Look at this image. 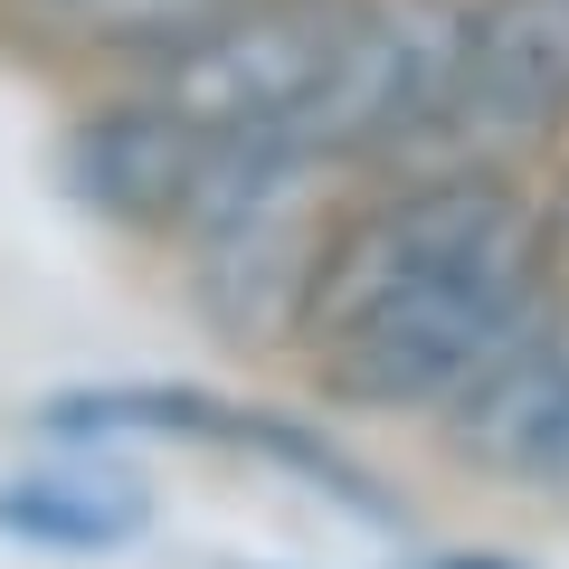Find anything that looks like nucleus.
<instances>
[{
    "instance_id": "nucleus-1",
    "label": "nucleus",
    "mask_w": 569,
    "mask_h": 569,
    "mask_svg": "<svg viewBox=\"0 0 569 569\" xmlns=\"http://www.w3.org/2000/svg\"><path fill=\"white\" fill-rule=\"evenodd\" d=\"M541 313H560V284L522 162L427 152L342 190L305 284L295 361L351 418H437Z\"/></svg>"
},
{
    "instance_id": "nucleus-2",
    "label": "nucleus",
    "mask_w": 569,
    "mask_h": 569,
    "mask_svg": "<svg viewBox=\"0 0 569 569\" xmlns=\"http://www.w3.org/2000/svg\"><path fill=\"white\" fill-rule=\"evenodd\" d=\"M466 20H475V0H351L323 86L305 96V114L276 142L342 171V181L389 171V162H427L437 114L456 96Z\"/></svg>"
},
{
    "instance_id": "nucleus-3",
    "label": "nucleus",
    "mask_w": 569,
    "mask_h": 569,
    "mask_svg": "<svg viewBox=\"0 0 569 569\" xmlns=\"http://www.w3.org/2000/svg\"><path fill=\"white\" fill-rule=\"evenodd\" d=\"M39 437L58 447H133V437H171V447H219V456H247V466L284 475V485L323 493L332 512L370 531H399L408 503L342 447L323 437L313 418L295 408H266V399H228V389H200V380H104V389H58L39 408Z\"/></svg>"
},
{
    "instance_id": "nucleus-4",
    "label": "nucleus",
    "mask_w": 569,
    "mask_h": 569,
    "mask_svg": "<svg viewBox=\"0 0 569 569\" xmlns=\"http://www.w3.org/2000/svg\"><path fill=\"white\" fill-rule=\"evenodd\" d=\"M238 162H247V142L181 114L152 77H123L114 96H96L58 133V190L86 219L123 228V238H152V247H181Z\"/></svg>"
},
{
    "instance_id": "nucleus-5",
    "label": "nucleus",
    "mask_w": 569,
    "mask_h": 569,
    "mask_svg": "<svg viewBox=\"0 0 569 569\" xmlns=\"http://www.w3.org/2000/svg\"><path fill=\"white\" fill-rule=\"evenodd\" d=\"M342 20H351V0H238L209 29H190L181 48H162L152 67H133V77H152L181 114H200L228 142H276L323 86Z\"/></svg>"
},
{
    "instance_id": "nucleus-6",
    "label": "nucleus",
    "mask_w": 569,
    "mask_h": 569,
    "mask_svg": "<svg viewBox=\"0 0 569 569\" xmlns=\"http://www.w3.org/2000/svg\"><path fill=\"white\" fill-rule=\"evenodd\" d=\"M550 142H569V0H475L456 96L427 152L531 162Z\"/></svg>"
},
{
    "instance_id": "nucleus-7",
    "label": "nucleus",
    "mask_w": 569,
    "mask_h": 569,
    "mask_svg": "<svg viewBox=\"0 0 569 569\" xmlns=\"http://www.w3.org/2000/svg\"><path fill=\"white\" fill-rule=\"evenodd\" d=\"M437 447L475 485L569 503V305L541 313L456 408H437Z\"/></svg>"
},
{
    "instance_id": "nucleus-8",
    "label": "nucleus",
    "mask_w": 569,
    "mask_h": 569,
    "mask_svg": "<svg viewBox=\"0 0 569 569\" xmlns=\"http://www.w3.org/2000/svg\"><path fill=\"white\" fill-rule=\"evenodd\" d=\"M0 531L29 550H67V560H114L152 531V493H142V475L77 447L58 466H29L0 485Z\"/></svg>"
},
{
    "instance_id": "nucleus-9",
    "label": "nucleus",
    "mask_w": 569,
    "mask_h": 569,
    "mask_svg": "<svg viewBox=\"0 0 569 569\" xmlns=\"http://www.w3.org/2000/svg\"><path fill=\"white\" fill-rule=\"evenodd\" d=\"M29 39L67 48V58H96V67H152L162 48H181L190 29H209L219 10L238 0H0Z\"/></svg>"
},
{
    "instance_id": "nucleus-10",
    "label": "nucleus",
    "mask_w": 569,
    "mask_h": 569,
    "mask_svg": "<svg viewBox=\"0 0 569 569\" xmlns=\"http://www.w3.org/2000/svg\"><path fill=\"white\" fill-rule=\"evenodd\" d=\"M541 238H550V284H560V305H569V152L541 181Z\"/></svg>"
},
{
    "instance_id": "nucleus-11",
    "label": "nucleus",
    "mask_w": 569,
    "mask_h": 569,
    "mask_svg": "<svg viewBox=\"0 0 569 569\" xmlns=\"http://www.w3.org/2000/svg\"><path fill=\"white\" fill-rule=\"evenodd\" d=\"M408 569H522V560H503V550H427Z\"/></svg>"
}]
</instances>
